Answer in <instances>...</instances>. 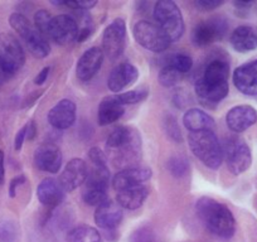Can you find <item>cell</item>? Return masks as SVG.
I'll list each match as a JSON object with an SVG mask.
<instances>
[{"mask_svg": "<svg viewBox=\"0 0 257 242\" xmlns=\"http://www.w3.org/2000/svg\"><path fill=\"white\" fill-rule=\"evenodd\" d=\"M36 132H37L36 123L32 121V123H29L28 124V130H27V138H28V140L34 139V137H36Z\"/></svg>", "mask_w": 257, "mask_h": 242, "instance_id": "cell-44", "label": "cell"}, {"mask_svg": "<svg viewBox=\"0 0 257 242\" xmlns=\"http://www.w3.org/2000/svg\"><path fill=\"white\" fill-rule=\"evenodd\" d=\"M231 46L239 53H247L257 49V27L239 26L232 32Z\"/></svg>", "mask_w": 257, "mask_h": 242, "instance_id": "cell-22", "label": "cell"}, {"mask_svg": "<svg viewBox=\"0 0 257 242\" xmlns=\"http://www.w3.org/2000/svg\"><path fill=\"white\" fill-rule=\"evenodd\" d=\"M4 76H6V73L3 72V71L0 70V88H2V85H3V80H4Z\"/></svg>", "mask_w": 257, "mask_h": 242, "instance_id": "cell-46", "label": "cell"}, {"mask_svg": "<svg viewBox=\"0 0 257 242\" xmlns=\"http://www.w3.org/2000/svg\"><path fill=\"white\" fill-rule=\"evenodd\" d=\"M26 63V53L18 39L9 33L0 34V70L6 76L18 72Z\"/></svg>", "mask_w": 257, "mask_h": 242, "instance_id": "cell-6", "label": "cell"}, {"mask_svg": "<svg viewBox=\"0 0 257 242\" xmlns=\"http://www.w3.org/2000/svg\"><path fill=\"white\" fill-rule=\"evenodd\" d=\"M122 208L118 206L117 202L107 201L96 209L95 222L100 228L105 229L106 232L115 231L122 219Z\"/></svg>", "mask_w": 257, "mask_h": 242, "instance_id": "cell-21", "label": "cell"}, {"mask_svg": "<svg viewBox=\"0 0 257 242\" xmlns=\"http://www.w3.org/2000/svg\"><path fill=\"white\" fill-rule=\"evenodd\" d=\"M18 239V228L11 221H4L0 223V242H17Z\"/></svg>", "mask_w": 257, "mask_h": 242, "instance_id": "cell-34", "label": "cell"}, {"mask_svg": "<svg viewBox=\"0 0 257 242\" xmlns=\"http://www.w3.org/2000/svg\"><path fill=\"white\" fill-rule=\"evenodd\" d=\"M123 112H125L123 105L118 102L116 96H108V97L103 98L101 101L100 106H98V124L101 127L112 124V123L117 121L118 118H121Z\"/></svg>", "mask_w": 257, "mask_h": 242, "instance_id": "cell-24", "label": "cell"}, {"mask_svg": "<svg viewBox=\"0 0 257 242\" xmlns=\"http://www.w3.org/2000/svg\"><path fill=\"white\" fill-rule=\"evenodd\" d=\"M103 56L105 54H103L102 49L98 47H92V48L87 49L80 57L77 66H76V75H77L78 80L83 81V82L90 81L101 68Z\"/></svg>", "mask_w": 257, "mask_h": 242, "instance_id": "cell-17", "label": "cell"}, {"mask_svg": "<svg viewBox=\"0 0 257 242\" xmlns=\"http://www.w3.org/2000/svg\"><path fill=\"white\" fill-rule=\"evenodd\" d=\"M78 34V24L75 18L67 14H61V16L53 17L49 26L48 37L53 39L56 43L68 44L77 38Z\"/></svg>", "mask_w": 257, "mask_h": 242, "instance_id": "cell-12", "label": "cell"}, {"mask_svg": "<svg viewBox=\"0 0 257 242\" xmlns=\"http://www.w3.org/2000/svg\"><path fill=\"white\" fill-rule=\"evenodd\" d=\"M154 19L170 42L178 41L184 33V21L179 7L172 0H160L154 7Z\"/></svg>", "mask_w": 257, "mask_h": 242, "instance_id": "cell-5", "label": "cell"}, {"mask_svg": "<svg viewBox=\"0 0 257 242\" xmlns=\"http://www.w3.org/2000/svg\"><path fill=\"white\" fill-rule=\"evenodd\" d=\"M27 130H28V124L24 125V127L19 130L18 134H17L16 140H14V149H16L17 152H19V150L22 149V147H23V143L27 138Z\"/></svg>", "mask_w": 257, "mask_h": 242, "instance_id": "cell-40", "label": "cell"}, {"mask_svg": "<svg viewBox=\"0 0 257 242\" xmlns=\"http://www.w3.org/2000/svg\"><path fill=\"white\" fill-rule=\"evenodd\" d=\"M12 28L21 36L24 43L28 47L29 52L37 58H44L51 52L48 39L44 36H42L38 32V29L32 24L23 14L13 13L9 18Z\"/></svg>", "mask_w": 257, "mask_h": 242, "instance_id": "cell-4", "label": "cell"}, {"mask_svg": "<svg viewBox=\"0 0 257 242\" xmlns=\"http://www.w3.org/2000/svg\"><path fill=\"white\" fill-rule=\"evenodd\" d=\"M138 77H139V71L134 65L128 62L120 63L111 71L107 78V87L112 92H120L135 83Z\"/></svg>", "mask_w": 257, "mask_h": 242, "instance_id": "cell-18", "label": "cell"}, {"mask_svg": "<svg viewBox=\"0 0 257 242\" xmlns=\"http://www.w3.org/2000/svg\"><path fill=\"white\" fill-rule=\"evenodd\" d=\"M134 38L142 47L154 53H160L169 48L170 39L158 24L149 21L138 22L133 29Z\"/></svg>", "mask_w": 257, "mask_h": 242, "instance_id": "cell-7", "label": "cell"}, {"mask_svg": "<svg viewBox=\"0 0 257 242\" xmlns=\"http://www.w3.org/2000/svg\"><path fill=\"white\" fill-rule=\"evenodd\" d=\"M68 242H103L100 232L87 224H81L68 232Z\"/></svg>", "mask_w": 257, "mask_h": 242, "instance_id": "cell-27", "label": "cell"}, {"mask_svg": "<svg viewBox=\"0 0 257 242\" xmlns=\"http://www.w3.org/2000/svg\"><path fill=\"white\" fill-rule=\"evenodd\" d=\"M24 182H26V177H24V175H18V177H16L13 180H12L11 186H9V196H11L12 198L16 197L17 188H18L19 186H22Z\"/></svg>", "mask_w": 257, "mask_h": 242, "instance_id": "cell-41", "label": "cell"}, {"mask_svg": "<svg viewBox=\"0 0 257 242\" xmlns=\"http://www.w3.org/2000/svg\"><path fill=\"white\" fill-rule=\"evenodd\" d=\"M197 216L209 233L221 239H231L236 232V219L226 204L209 197H202L196 203Z\"/></svg>", "mask_w": 257, "mask_h": 242, "instance_id": "cell-2", "label": "cell"}, {"mask_svg": "<svg viewBox=\"0 0 257 242\" xmlns=\"http://www.w3.org/2000/svg\"><path fill=\"white\" fill-rule=\"evenodd\" d=\"M126 24L121 18L115 19L106 27L102 36V52L111 59H116L122 54L125 48Z\"/></svg>", "mask_w": 257, "mask_h": 242, "instance_id": "cell-11", "label": "cell"}, {"mask_svg": "<svg viewBox=\"0 0 257 242\" xmlns=\"http://www.w3.org/2000/svg\"><path fill=\"white\" fill-rule=\"evenodd\" d=\"M183 76L184 75H182V73H179L178 71H175L174 68H172L170 66L164 65L162 67V70H160L158 78H159V82L162 83L164 87H172V86L177 85V83L182 80Z\"/></svg>", "mask_w": 257, "mask_h": 242, "instance_id": "cell-31", "label": "cell"}, {"mask_svg": "<svg viewBox=\"0 0 257 242\" xmlns=\"http://www.w3.org/2000/svg\"><path fill=\"white\" fill-rule=\"evenodd\" d=\"M233 6L236 7V8H238L239 11H248V9L251 8L252 6H253V3H244V2H234Z\"/></svg>", "mask_w": 257, "mask_h": 242, "instance_id": "cell-45", "label": "cell"}, {"mask_svg": "<svg viewBox=\"0 0 257 242\" xmlns=\"http://www.w3.org/2000/svg\"><path fill=\"white\" fill-rule=\"evenodd\" d=\"M107 149L120 154L123 160H130L138 155L140 150V135L137 130L127 127H118L108 135Z\"/></svg>", "mask_w": 257, "mask_h": 242, "instance_id": "cell-8", "label": "cell"}, {"mask_svg": "<svg viewBox=\"0 0 257 242\" xmlns=\"http://www.w3.org/2000/svg\"><path fill=\"white\" fill-rule=\"evenodd\" d=\"M37 197L39 202L46 207H57L61 204L64 199V191L61 184L57 183L56 180L48 178L41 182L37 188Z\"/></svg>", "mask_w": 257, "mask_h": 242, "instance_id": "cell-23", "label": "cell"}, {"mask_svg": "<svg viewBox=\"0 0 257 242\" xmlns=\"http://www.w3.org/2000/svg\"><path fill=\"white\" fill-rule=\"evenodd\" d=\"M117 98L118 102L121 105H134V103H139L142 101H144L145 98L149 96V91L148 90H132L127 91V92L118 93L115 95Z\"/></svg>", "mask_w": 257, "mask_h": 242, "instance_id": "cell-30", "label": "cell"}, {"mask_svg": "<svg viewBox=\"0 0 257 242\" xmlns=\"http://www.w3.org/2000/svg\"><path fill=\"white\" fill-rule=\"evenodd\" d=\"M148 196H149V191H148L147 187L138 186L117 192L116 202H117V204L121 208L138 209L139 207L143 206Z\"/></svg>", "mask_w": 257, "mask_h": 242, "instance_id": "cell-26", "label": "cell"}, {"mask_svg": "<svg viewBox=\"0 0 257 242\" xmlns=\"http://www.w3.org/2000/svg\"><path fill=\"white\" fill-rule=\"evenodd\" d=\"M226 123L229 130L243 133L257 123L256 108L249 105H238L232 107L226 115Z\"/></svg>", "mask_w": 257, "mask_h": 242, "instance_id": "cell-15", "label": "cell"}, {"mask_svg": "<svg viewBox=\"0 0 257 242\" xmlns=\"http://www.w3.org/2000/svg\"><path fill=\"white\" fill-rule=\"evenodd\" d=\"M49 124L58 130L68 129L76 121V105L73 101L61 100L48 112Z\"/></svg>", "mask_w": 257, "mask_h": 242, "instance_id": "cell-19", "label": "cell"}, {"mask_svg": "<svg viewBox=\"0 0 257 242\" xmlns=\"http://www.w3.org/2000/svg\"><path fill=\"white\" fill-rule=\"evenodd\" d=\"M164 127L168 135H169L173 140H175V142H182V133H180L179 125H178L175 116H173L172 113L167 115V117H165L164 120Z\"/></svg>", "mask_w": 257, "mask_h": 242, "instance_id": "cell-35", "label": "cell"}, {"mask_svg": "<svg viewBox=\"0 0 257 242\" xmlns=\"http://www.w3.org/2000/svg\"><path fill=\"white\" fill-rule=\"evenodd\" d=\"M53 17L48 13V11L46 9H41V11L37 12L34 14V27L38 29L39 33L42 36L46 37L47 39L49 38L48 37V32H49V26H51V21Z\"/></svg>", "mask_w": 257, "mask_h": 242, "instance_id": "cell-32", "label": "cell"}, {"mask_svg": "<svg viewBox=\"0 0 257 242\" xmlns=\"http://www.w3.org/2000/svg\"><path fill=\"white\" fill-rule=\"evenodd\" d=\"M233 83L246 96H257V59L241 65L233 72Z\"/></svg>", "mask_w": 257, "mask_h": 242, "instance_id": "cell-16", "label": "cell"}, {"mask_svg": "<svg viewBox=\"0 0 257 242\" xmlns=\"http://www.w3.org/2000/svg\"><path fill=\"white\" fill-rule=\"evenodd\" d=\"M229 63L226 59L216 58L203 68L196 81V92L199 101L206 106L221 102L228 95Z\"/></svg>", "mask_w": 257, "mask_h": 242, "instance_id": "cell-1", "label": "cell"}, {"mask_svg": "<svg viewBox=\"0 0 257 242\" xmlns=\"http://www.w3.org/2000/svg\"><path fill=\"white\" fill-rule=\"evenodd\" d=\"M49 71H51V68H49V67H44L43 70H42L41 72H39L38 75H37L36 80H34V83H36V85H42V83L46 82L47 78H48Z\"/></svg>", "mask_w": 257, "mask_h": 242, "instance_id": "cell-42", "label": "cell"}, {"mask_svg": "<svg viewBox=\"0 0 257 242\" xmlns=\"http://www.w3.org/2000/svg\"><path fill=\"white\" fill-rule=\"evenodd\" d=\"M82 198L85 203L88 204V206L98 207L108 201L107 188L85 186V189L82 192Z\"/></svg>", "mask_w": 257, "mask_h": 242, "instance_id": "cell-28", "label": "cell"}, {"mask_svg": "<svg viewBox=\"0 0 257 242\" xmlns=\"http://www.w3.org/2000/svg\"><path fill=\"white\" fill-rule=\"evenodd\" d=\"M188 144L193 154L204 165L211 169H217L223 162V148L213 130L189 133Z\"/></svg>", "mask_w": 257, "mask_h": 242, "instance_id": "cell-3", "label": "cell"}, {"mask_svg": "<svg viewBox=\"0 0 257 242\" xmlns=\"http://www.w3.org/2000/svg\"><path fill=\"white\" fill-rule=\"evenodd\" d=\"M168 169L172 173L174 177L182 178L188 174L189 172V164H188L187 159L183 157H173L170 158L168 162Z\"/></svg>", "mask_w": 257, "mask_h": 242, "instance_id": "cell-33", "label": "cell"}, {"mask_svg": "<svg viewBox=\"0 0 257 242\" xmlns=\"http://www.w3.org/2000/svg\"><path fill=\"white\" fill-rule=\"evenodd\" d=\"M130 242H158V239L152 229L143 227L133 233Z\"/></svg>", "mask_w": 257, "mask_h": 242, "instance_id": "cell-36", "label": "cell"}, {"mask_svg": "<svg viewBox=\"0 0 257 242\" xmlns=\"http://www.w3.org/2000/svg\"><path fill=\"white\" fill-rule=\"evenodd\" d=\"M64 7L72 8L73 11H88L96 6L95 0H64Z\"/></svg>", "mask_w": 257, "mask_h": 242, "instance_id": "cell-38", "label": "cell"}, {"mask_svg": "<svg viewBox=\"0 0 257 242\" xmlns=\"http://www.w3.org/2000/svg\"><path fill=\"white\" fill-rule=\"evenodd\" d=\"M88 169L86 162L75 158L66 165L59 178V184L64 192H72L80 186H82L87 179Z\"/></svg>", "mask_w": 257, "mask_h": 242, "instance_id": "cell-13", "label": "cell"}, {"mask_svg": "<svg viewBox=\"0 0 257 242\" xmlns=\"http://www.w3.org/2000/svg\"><path fill=\"white\" fill-rule=\"evenodd\" d=\"M184 127L190 133L204 132V130L214 129V120L212 116L199 108H190L183 116Z\"/></svg>", "mask_w": 257, "mask_h": 242, "instance_id": "cell-25", "label": "cell"}, {"mask_svg": "<svg viewBox=\"0 0 257 242\" xmlns=\"http://www.w3.org/2000/svg\"><path fill=\"white\" fill-rule=\"evenodd\" d=\"M228 31V23L222 17L202 21L194 27L192 34L193 43L197 47H207L209 44L218 42L226 36Z\"/></svg>", "mask_w": 257, "mask_h": 242, "instance_id": "cell-10", "label": "cell"}, {"mask_svg": "<svg viewBox=\"0 0 257 242\" xmlns=\"http://www.w3.org/2000/svg\"><path fill=\"white\" fill-rule=\"evenodd\" d=\"M223 4V2L221 0H197L194 6L202 12H208V11H213V9L218 8Z\"/></svg>", "mask_w": 257, "mask_h": 242, "instance_id": "cell-39", "label": "cell"}, {"mask_svg": "<svg viewBox=\"0 0 257 242\" xmlns=\"http://www.w3.org/2000/svg\"><path fill=\"white\" fill-rule=\"evenodd\" d=\"M4 178H6V169H4V153L0 150V186L4 183Z\"/></svg>", "mask_w": 257, "mask_h": 242, "instance_id": "cell-43", "label": "cell"}, {"mask_svg": "<svg viewBox=\"0 0 257 242\" xmlns=\"http://www.w3.org/2000/svg\"><path fill=\"white\" fill-rule=\"evenodd\" d=\"M152 178V169L147 167H128L113 177L112 187L116 192L133 187L143 186L144 182Z\"/></svg>", "mask_w": 257, "mask_h": 242, "instance_id": "cell-14", "label": "cell"}, {"mask_svg": "<svg viewBox=\"0 0 257 242\" xmlns=\"http://www.w3.org/2000/svg\"><path fill=\"white\" fill-rule=\"evenodd\" d=\"M88 158L92 162L93 167L107 168V158H106L105 153L98 148H91L90 152H88Z\"/></svg>", "mask_w": 257, "mask_h": 242, "instance_id": "cell-37", "label": "cell"}, {"mask_svg": "<svg viewBox=\"0 0 257 242\" xmlns=\"http://www.w3.org/2000/svg\"><path fill=\"white\" fill-rule=\"evenodd\" d=\"M34 163L42 172L57 173L62 165V153L57 145L43 144L34 153Z\"/></svg>", "mask_w": 257, "mask_h": 242, "instance_id": "cell-20", "label": "cell"}, {"mask_svg": "<svg viewBox=\"0 0 257 242\" xmlns=\"http://www.w3.org/2000/svg\"><path fill=\"white\" fill-rule=\"evenodd\" d=\"M223 158H226L227 167L234 175H239L248 170L252 164V154L248 145L241 139L231 138L223 148Z\"/></svg>", "mask_w": 257, "mask_h": 242, "instance_id": "cell-9", "label": "cell"}, {"mask_svg": "<svg viewBox=\"0 0 257 242\" xmlns=\"http://www.w3.org/2000/svg\"><path fill=\"white\" fill-rule=\"evenodd\" d=\"M165 65L170 66V67L174 68L175 71H178L182 75H185V73H188L192 70L193 61L190 56H188L187 53H175L168 58Z\"/></svg>", "mask_w": 257, "mask_h": 242, "instance_id": "cell-29", "label": "cell"}]
</instances>
